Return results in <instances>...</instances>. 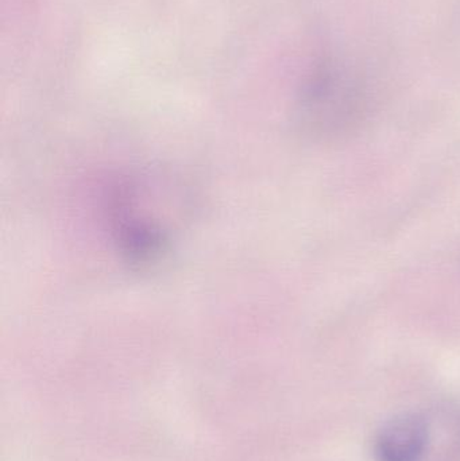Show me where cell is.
<instances>
[{
  "instance_id": "obj_1",
  "label": "cell",
  "mask_w": 460,
  "mask_h": 461,
  "mask_svg": "<svg viewBox=\"0 0 460 461\" xmlns=\"http://www.w3.org/2000/svg\"><path fill=\"white\" fill-rule=\"evenodd\" d=\"M366 110V95L359 81L331 61L319 62L300 99L304 129L329 140L353 132L364 121Z\"/></svg>"
},
{
  "instance_id": "obj_2",
  "label": "cell",
  "mask_w": 460,
  "mask_h": 461,
  "mask_svg": "<svg viewBox=\"0 0 460 461\" xmlns=\"http://www.w3.org/2000/svg\"><path fill=\"white\" fill-rule=\"evenodd\" d=\"M428 446V428L423 417L402 413L386 421L374 440L377 461H421Z\"/></svg>"
}]
</instances>
